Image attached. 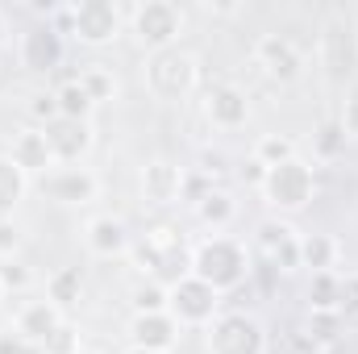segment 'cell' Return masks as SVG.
<instances>
[{"mask_svg": "<svg viewBox=\"0 0 358 354\" xmlns=\"http://www.w3.org/2000/svg\"><path fill=\"white\" fill-rule=\"evenodd\" d=\"M192 275L196 279H204L213 292H234V288H242L246 283V275H250V255H246V246L242 242H234V238H204L196 250H192Z\"/></svg>", "mask_w": 358, "mask_h": 354, "instance_id": "cell-1", "label": "cell"}, {"mask_svg": "<svg viewBox=\"0 0 358 354\" xmlns=\"http://www.w3.org/2000/svg\"><path fill=\"white\" fill-rule=\"evenodd\" d=\"M208 354H267V330L250 313H221L213 325H204Z\"/></svg>", "mask_w": 358, "mask_h": 354, "instance_id": "cell-2", "label": "cell"}, {"mask_svg": "<svg viewBox=\"0 0 358 354\" xmlns=\"http://www.w3.org/2000/svg\"><path fill=\"white\" fill-rule=\"evenodd\" d=\"M167 313L176 317V325H213L217 317H221V292H213L204 279H196V275H183L179 283L167 288Z\"/></svg>", "mask_w": 358, "mask_h": 354, "instance_id": "cell-3", "label": "cell"}, {"mask_svg": "<svg viewBox=\"0 0 358 354\" xmlns=\"http://www.w3.org/2000/svg\"><path fill=\"white\" fill-rule=\"evenodd\" d=\"M196 80H200V63H196V55H187L179 46L150 55V63H146V84H150V92L159 100L187 96V92L196 88Z\"/></svg>", "mask_w": 358, "mask_h": 354, "instance_id": "cell-4", "label": "cell"}, {"mask_svg": "<svg viewBox=\"0 0 358 354\" xmlns=\"http://www.w3.org/2000/svg\"><path fill=\"white\" fill-rule=\"evenodd\" d=\"M259 187H263V196H267L271 208L296 213V208H304V204L313 200L317 179H313V167H308V163L287 159V163H279V167H267V179H263Z\"/></svg>", "mask_w": 358, "mask_h": 354, "instance_id": "cell-5", "label": "cell"}, {"mask_svg": "<svg viewBox=\"0 0 358 354\" xmlns=\"http://www.w3.org/2000/svg\"><path fill=\"white\" fill-rule=\"evenodd\" d=\"M59 21H63L84 46H104V42H113L117 29H121V13H117L113 0H80V4L63 8Z\"/></svg>", "mask_w": 358, "mask_h": 354, "instance_id": "cell-6", "label": "cell"}, {"mask_svg": "<svg viewBox=\"0 0 358 354\" xmlns=\"http://www.w3.org/2000/svg\"><path fill=\"white\" fill-rule=\"evenodd\" d=\"M179 25H183V13H179V4H171V0H146V4H138V13H134V34H138V42H142L150 55L176 46Z\"/></svg>", "mask_w": 358, "mask_h": 354, "instance_id": "cell-7", "label": "cell"}, {"mask_svg": "<svg viewBox=\"0 0 358 354\" xmlns=\"http://www.w3.org/2000/svg\"><path fill=\"white\" fill-rule=\"evenodd\" d=\"M321 67H325L329 80H338V84L350 80L358 71V34L342 13L329 17L325 29H321Z\"/></svg>", "mask_w": 358, "mask_h": 354, "instance_id": "cell-8", "label": "cell"}, {"mask_svg": "<svg viewBox=\"0 0 358 354\" xmlns=\"http://www.w3.org/2000/svg\"><path fill=\"white\" fill-rule=\"evenodd\" d=\"M255 59H259V67L267 71L271 80H279V84H292L300 76V67H304L300 46L292 38H283V34H263L255 42Z\"/></svg>", "mask_w": 358, "mask_h": 354, "instance_id": "cell-9", "label": "cell"}, {"mask_svg": "<svg viewBox=\"0 0 358 354\" xmlns=\"http://www.w3.org/2000/svg\"><path fill=\"white\" fill-rule=\"evenodd\" d=\"M63 55H67L63 34L50 21H42V25H34V29L21 34V67H29V71H55L63 63Z\"/></svg>", "mask_w": 358, "mask_h": 354, "instance_id": "cell-10", "label": "cell"}, {"mask_svg": "<svg viewBox=\"0 0 358 354\" xmlns=\"http://www.w3.org/2000/svg\"><path fill=\"white\" fill-rule=\"evenodd\" d=\"M59 325H63V309H59V304H50V300H29V304L17 309L13 334H17L21 342H29L34 351H42Z\"/></svg>", "mask_w": 358, "mask_h": 354, "instance_id": "cell-11", "label": "cell"}, {"mask_svg": "<svg viewBox=\"0 0 358 354\" xmlns=\"http://www.w3.org/2000/svg\"><path fill=\"white\" fill-rule=\"evenodd\" d=\"M259 250H263V259H267L275 271H296V267H300V234H296L287 221L267 217V221L259 225Z\"/></svg>", "mask_w": 358, "mask_h": 354, "instance_id": "cell-12", "label": "cell"}, {"mask_svg": "<svg viewBox=\"0 0 358 354\" xmlns=\"http://www.w3.org/2000/svg\"><path fill=\"white\" fill-rule=\"evenodd\" d=\"M96 187L100 183L88 167H55L42 176V192L59 204H88V200H96Z\"/></svg>", "mask_w": 358, "mask_h": 354, "instance_id": "cell-13", "label": "cell"}, {"mask_svg": "<svg viewBox=\"0 0 358 354\" xmlns=\"http://www.w3.org/2000/svg\"><path fill=\"white\" fill-rule=\"evenodd\" d=\"M183 167H176L171 159H150L146 167H142V196L150 200V204H159V208H167V204H176L179 196H183Z\"/></svg>", "mask_w": 358, "mask_h": 354, "instance_id": "cell-14", "label": "cell"}, {"mask_svg": "<svg viewBox=\"0 0 358 354\" xmlns=\"http://www.w3.org/2000/svg\"><path fill=\"white\" fill-rule=\"evenodd\" d=\"M129 342L142 351H159L167 354L179 342V325L171 313H134L129 321Z\"/></svg>", "mask_w": 358, "mask_h": 354, "instance_id": "cell-15", "label": "cell"}, {"mask_svg": "<svg viewBox=\"0 0 358 354\" xmlns=\"http://www.w3.org/2000/svg\"><path fill=\"white\" fill-rule=\"evenodd\" d=\"M46 142H50V150H55V163L76 167V163L88 155L92 129H88V121H67V117H59L55 125H46Z\"/></svg>", "mask_w": 358, "mask_h": 354, "instance_id": "cell-16", "label": "cell"}, {"mask_svg": "<svg viewBox=\"0 0 358 354\" xmlns=\"http://www.w3.org/2000/svg\"><path fill=\"white\" fill-rule=\"evenodd\" d=\"M8 159H13L25 176H46V171L59 167V163H55V150H50V142H46V129H21V134L13 138Z\"/></svg>", "mask_w": 358, "mask_h": 354, "instance_id": "cell-17", "label": "cell"}, {"mask_svg": "<svg viewBox=\"0 0 358 354\" xmlns=\"http://www.w3.org/2000/svg\"><path fill=\"white\" fill-rule=\"evenodd\" d=\"M204 113H208V121L217 129H238L250 117V100H246V92L234 88V84H217L208 92V100H204Z\"/></svg>", "mask_w": 358, "mask_h": 354, "instance_id": "cell-18", "label": "cell"}, {"mask_svg": "<svg viewBox=\"0 0 358 354\" xmlns=\"http://www.w3.org/2000/svg\"><path fill=\"white\" fill-rule=\"evenodd\" d=\"M88 250L100 259H117L129 250V229L117 217H92L88 221Z\"/></svg>", "mask_w": 358, "mask_h": 354, "instance_id": "cell-19", "label": "cell"}, {"mask_svg": "<svg viewBox=\"0 0 358 354\" xmlns=\"http://www.w3.org/2000/svg\"><path fill=\"white\" fill-rule=\"evenodd\" d=\"M234 213H238V204H234V196H229L225 187H208V192L196 200V221L208 225V229H225V225L234 221Z\"/></svg>", "mask_w": 358, "mask_h": 354, "instance_id": "cell-20", "label": "cell"}, {"mask_svg": "<svg viewBox=\"0 0 358 354\" xmlns=\"http://www.w3.org/2000/svg\"><path fill=\"white\" fill-rule=\"evenodd\" d=\"M80 296H84V275H80V267H63V271H55V275L46 279V300L59 304L63 313L76 309Z\"/></svg>", "mask_w": 358, "mask_h": 354, "instance_id": "cell-21", "label": "cell"}, {"mask_svg": "<svg viewBox=\"0 0 358 354\" xmlns=\"http://www.w3.org/2000/svg\"><path fill=\"white\" fill-rule=\"evenodd\" d=\"M300 267H308L313 275L317 271H334L338 267V242L329 234H304L300 238Z\"/></svg>", "mask_w": 358, "mask_h": 354, "instance_id": "cell-22", "label": "cell"}, {"mask_svg": "<svg viewBox=\"0 0 358 354\" xmlns=\"http://www.w3.org/2000/svg\"><path fill=\"white\" fill-rule=\"evenodd\" d=\"M25 187H29V176L8 155H0V217H13V208L25 196Z\"/></svg>", "mask_w": 358, "mask_h": 354, "instance_id": "cell-23", "label": "cell"}, {"mask_svg": "<svg viewBox=\"0 0 358 354\" xmlns=\"http://www.w3.org/2000/svg\"><path fill=\"white\" fill-rule=\"evenodd\" d=\"M55 100H59V117H67V121H88V113H92V96L84 92L80 76L63 80V84L55 88Z\"/></svg>", "mask_w": 358, "mask_h": 354, "instance_id": "cell-24", "label": "cell"}, {"mask_svg": "<svg viewBox=\"0 0 358 354\" xmlns=\"http://www.w3.org/2000/svg\"><path fill=\"white\" fill-rule=\"evenodd\" d=\"M338 271H317L308 279V309L313 313H338Z\"/></svg>", "mask_w": 358, "mask_h": 354, "instance_id": "cell-25", "label": "cell"}, {"mask_svg": "<svg viewBox=\"0 0 358 354\" xmlns=\"http://www.w3.org/2000/svg\"><path fill=\"white\" fill-rule=\"evenodd\" d=\"M80 84H84V92L92 96V104H104V100L117 96V76H113L104 63H88V67L80 71Z\"/></svg>", "mask_w": 358, "mask_h": 354, "instance_id": "cell-26", "label": "cell"}, {"mask_svg": "<svg viewBox=\"0 0 358 354\" xmlns=\"http://www.w3.org/2000/svg\"><path fill=\"white\" fill-rule=\"evenodd\" d=\"M250 159H259L263 167H279V163L296 159V142H292V138H283V134H267V138H259V146H255V155H250Z\"/></svg>", "mask_w": 358, "mask_h": 354, "instance_id": "cell-27", "label": "cell"}, {"mask_svg": "<svg viewBox=\"0 0 358 354\" xmlns=\"http://www.w3.org/2000/svg\"><path fill=\"white\" fill-rule=\"evenodd\" d=\"M134 313H167V288L159 279L134 288Z\"/></svg>", "mask_w": 358, "mask_h": 354, "instance_id": "cell-28", "label": "cell"}, {"mask_svg": "<svg viewBox=\"0 0 358 354\" xmlns=\"http://www.w3.org/2000/svg\"><path fill=\"white\" fill-rule=\"evenodd\" d=\"M346 150V129L338 125V121H325L321 129H317V155L321 159H338Z\"/></svg>", "mask_w": 358, "mask_h": 354, "instance_id": "cell-29", "label": "cell"}, {"mask_svg": "<svg viewBox=\"0 0 358 354\" xmlns=\"http://www.w3.org/2000/svg\"><path fill=\"white\" fill-rule=\"evenodd\" d=\"M338 317H358V271L338 279Z\"/></svg>", "mask_w": 358, "mask_h": 354, "instance_id": "cell-30", "label": "cell"}, {"mask_svg": "<svg viewBox=\"0 0 358 354\" xmlns=\"http://www.w3.org/2000/svg\"><path fill=\"white\" fill-rule=\"evenodd\" d=\"M29 117L38 121V129L55 125V121H59V100H55V92H38V96L29 100Z\"/></svg>", "mask_w": 358, "mask_h": 354, "instance_id": "cell-31", "label": "cell"}, {"mask_svg": "<svg viewBox=\"0 0 358 354\" xmlns=\"http://www.w3.org/2000/svg\"><path fill=\"white\" fill-rule=\"evenodd\" d=\"M42 354H80V334H76V330L63 321V325L50 334V342L42 346Z\"/></svg>", "mask_w": 358, "mask_h": 354, "instance_id": "cell-32", "label": "cell"}, {"mask_svg": "<svg viewBox=\"0 0 358 354\" xmlns=\"http://www.w3.org/2000/svg\"><path fill=\"white\" fill-rule=\"evenodd\" d=\"M0 283H4V292H25V288H29V271H25V263L4 259V263H0Z\"/></svg>", "mask_w": 358, "mask_h": 354, "instance_id": "cell-33", "label": "cell"}, {"mask_svg": "<svg viewBox=\"0 0 358 354\" xmlns=\"http://www.w3.org/2000/svg\"><path fill=\"white\" fill-rule=\"evenodd\" d=\"M334 330H338V313H313V325H308V334H313L321 346H329V342L338 338Z\"/></svg>", "mask_w": 358, "mask_h": 354, "instance_id": "cell-34", "label": "cell"}, {"mask_svg": "<svg viewBox=\"0 0 358 354\" xmlns=\"http://www.w3.org/2000/svg\"><path fill=\"white\" fill-rule=\"evenodd\" d=\"M21 246V225L13 217H0V259H13Z\"/></svg>", "mask_w": 358, "mask_h": 354, "instance_id": "cell-35", "label": "cell"}, {"mask_svg": "<svg viewBox=\"0 0 358 354\" xmlns=\"http://www.w3.org/2000/svg\"><path fill=\"white\" fill-rule=\"evenodd\" d=\"M0 354H34V346H29V342H21V338L8 330V334H0Z\"/></svg>", "mask_w": 358, "mask_h": 354, "instance_id": "cell-36", "label": "cell"}, {"mask_svg": "<svg viewBox=\"0 0 358 354\" xmlns=\"http://www.w3.org/2000/svg\"><path fill=\"white\" fill-rule=\"evenodd\" d=\"M342 129H346V138H358V96L355 100H346V113H342V121H338Z\"/></svg>", "mask_w": 358, "mask_h": 354, "instance_id": "cell-37", "label": "cell"}, {"mask_svg": "<svg viewBox=\"0 0 358 354\" xmlns=\"http://www.w3.org/2000/svg\"><path fill=\"white\" fill-rule=\"evenodd\" d=\"M292 346H296L300 354H321V342H317L308 330H296V334H292Z\"/></svg>", "mask_w": 358, "mask_h": 354, "instance_id": "cell-38", "label": "cell"}, {"mask_svg": "<svg viewBox=\"0 0 358 354\" xmlns=\"http://www.w3.org/2000/svg\"><path fill=\"white\" fill-rule=\"evenodd\" d=\"M242 179H250V183H263V179H267V167H263L259 159H250V163L242 167Z\"/></svg>", "mask_w": 358, "mask_h": 354, "instance_id": "cell-39", "label": "cell"}, {"mask_svg": "<svg viewBox=\"0 0 358 354\" xmlns=\"http://www.w3.org/2000/svg\"><path fill=\"white\" fill-rule=\"evenodd\" d=\"M208 13H238V4H204Z\"/></svg>", "mask_w": 358, "mask_h": 354, "instance_id": "cell-40", "label": "cell"}, {"mask_svg": "<svg viewBox=\"0 0 358 354\" xmlns=\"http://www.w3.org/2000/svg\"><path fill=\"white\" fill-rule=\"evenodd\" d=\"M4 34H8V25H4V13H0V46H4Z\"/></svg>", "mask_w": 358, "mask_h": 354, "instance_id": "cell-41", "label": "cell"}, {"mask_svg": "<svg viewBox=\"0 0 358 354\" xmlns=\"http://www.w3.org/2000/svg\"><path fill=\"white\" fill-rule=\"evenodd\" d=\"M125 354H159V351H142V346H129Z\"/></svg>", "mask_w": 358, "mask_h": 354, "instance_id": "cell-42", "label": "cell"}, {"mask_svg": "<svg viewBox=\"0 0 358 354\" xmlns=\"http://www.w3.org/2000/svg\"><path fill=\"white\" fill-rule=\"evenodd\" d=\"M80 354H100V351H80Z\"/></svg>", "mask_w": 358, "mask_h": 354, "instance_id": "cell-43", "label": "cell"}, {"mask_svg": "<svg viewBox=\"0 0 358 354\" xmlns=\"http://www.w3.org/2000/svg\"><path fill=\"white\" fill-rule=\"evenodd\" d=\"M0 300H4V283H0Z\"/></svg>", "mask_w": 358, "mask_h": 354, "instance_id": "cell-44", "label": "cell"}]
</instances>
